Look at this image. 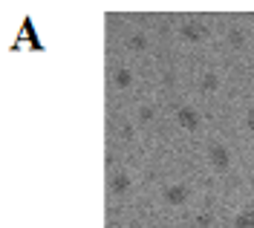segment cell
<instances>
[{
    "label": "cell",
    "mask_w": 254,
    "mask_h": 228,
    "mask_svg": "<svg viewBox=\"0 0 254 228\" xmlns=\"http://www.w3.org/2000/svg\"><path fill=\"white\" fill-rule=\"evenodd\" d=\"M246 124L254 130V110H249V115H246Z\"/></svg>",
    "instance_id": "cell-10"
},
{
    "label": "cell",
    "mask_w": 254,
    "mask_h": 228,
    "mask_svg": "<svg viewBox=\"0 0 254 228\" xmlns=\"http://www.w3.org/2000/svg\"><path fill=\"white\" fill-rule=\"evenodd\" d=\"M176 118H179V124H182V127H188V130H193V127L199 124V115L193 113L190 107H182V110L176 113Z\"/></svg>",
    "instance_id": "cell-3"
},
{
    "label": "cell",
    "mask_w": 254,
    "mask_h": 228,
    "mask_svg": "<svg viewBox=\"0 0 254 228\" xmlns=\"http://www.w3.org/2000/svg\"><path fill=\"white\" fill-rule=\"evenodd\" d=\"M234 228H254V208H246V211L237 214L234 220Z\"/></svg>",
    "instance_id": "cell-4"
},
{
    "label": "cell",
    "mask_w": 254,
    "mask_h": 228,
    "mask_svg": "<svg viewBox=\"0 0 254 228\" xmlns=\"http://www.w3.org/2000/svg\"><path fill=\"white\" fill-rule=\"evenodd\" d=\"M202 90H205V93H214V90H217V75H214V72H208L205 78H202Z\"/></svg>",
    "instance_id": "cell-6"
},
{
    "label": "cell",
    "mask_w": 254,
    "mask_h": 228,
    "mask_svg": "<svg viewBox=\"0 0 254 228\" xmlns=\"http://www.w3.org/2000/svg\"><path fill=\"white\" fill-rule=\"evenodd\" d=\"M116 81H119V84H127V81H130V75H127L125 69H122V72H119V75H116Z\"/></svg>",
    "instance_id": "cell-9"
},
{
    "label": "cell",
    "mask_w": 254,
    "mask_h": 228,
    "mask_svg": "<svg viewBox=\"0 0 254 228\" xmlns=\"http://www.w3.org/2000/svg\"><path fill=\"white\" fill-rule=\"evenodd\" d=\"M127 185H130V182H127V176L122 173V176H116V179H113V191H116V194H122V191H127Z\"/></svg>",
    "instance_id": "cell-7"
},
{
    "label": "cell",
    "mask_w": 254,
    "mask_h": 228,
    "mask_svg": "<svg viewBox=\"0 0 254 228\" xmlns=\"http://www.w3.org/2000/svg\"><path fill=\"white\" fill-rule=\"evenodd\" d=\"M208 159H211V165H214L217 171H228L231 153H228V147H222V145H211L208 147Z\"/></svg>",
    "instance_id": "cell-1"
},
{
    "label": "cell",
    "mask_w": 254,
    "mask_h": 228,
    "mask_svg": "<svg viewBox=\"0 0 254 228\" xmlns=\"http://www.w3.org/2000/svg\"><path fill=\"white\" fill-rule=\"evenodd\" d=\"M130 47H133V49H144V38H133V41H130Z\"/></svg>",
    "instance_id": "cell-8"
},
{
    "label": "cell",
    "mask_w": 254,
    "mask_h": 228,
    "mask_svg": "<svg viewBox=\"0 0 254 228\" xmlns=\"http://www.w3.org/2000/svg\"><path fill=\"white\" fill-rule=\"evenodd\" d=\"M182 35H185V38H190V41H196V38H202V35H205V29H202L196 20H190V23H185V26H182Z\"/></svg>",
    "instance_id": "cell-5"
},
{
    "label": "cell",
    "mask_w": 254,
    "mask_h": 228,
    "mask_svg": "<svg viewBox=\"0 0 254 228\" xmlns=\"http://www.w3.org/2000/svg\"><path fill=\"white\" fill-rule=\"evenodd\" d=\"M165 199H168L171 205H182V202L188 199V188H185V185H168V188H165Z\"/></svg>",
    "instance_id": "cell-2"
}]
</instances>
